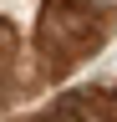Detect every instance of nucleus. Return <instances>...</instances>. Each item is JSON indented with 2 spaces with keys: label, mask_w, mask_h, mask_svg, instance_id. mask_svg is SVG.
Listing matches in <instances>:
<instances>
[{
  "label": "nucleus",
  "mask_w": 117,
  "mask_h": 122,
  "mask_svg": "<svg viewBox=\"0 0 117 122\" xmlns=\"http://www.w3.org/2000/svg\"><path fill=\"white\" fill-rule=\"evenodd\" d=\"M31 122H112V112H107V102H102V86H97V92L61 97L56 107H46V112H41V117H31Z\"/></svg>",
  "instance_id": "obj_2"
},
{
  "label": "nucleus",
  "mask_w": 117,
  "mask_h": 122,
  "mask_svg": "<svg viewBox=\"0 0 117 122\" xmlns=\"http://www.w3.org/2000/svg\"><path fill=\"white\" fill-rule=\"evenodd\" d=\"M102 5H107V0H102Z\"/></svg>",
  "instance_id": "obj_3"
},
{
  "label": "nucleus",
  "mask_w": 117,
  "mask_h": 122,
  "mask_svg": "<svg viewBox=\"0 0 117 122\" xmlns=\"http://www.w3.org/2000/svg\"><path fill=\"white\" fill-rule=\"evenodd\" d=\"M107 36H112V10L102 0H46L36 20V51L51 76L92 56Z\"/></svg>",
  "instance_id": "obj_1"
}]
</instances>
